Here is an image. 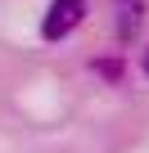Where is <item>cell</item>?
<instances>
[{
    "label": "cell",
    "instance_id": "obj_1",
    "mask_svg": "<svg viewBox=\"0 0 149 153\" xmlns=\"http://www.w3.org/2000/svg\"><path fill=\"white\" fill-rule=\"evenodd\" d=\"M86 18V0H50V9L41 18V36L45 41H63L68 32H77Z\"/></svg>",
    "mask_w": 149,
    "mask_h": 153
},
{
    "label": "cell",
    "instance_id": "obj_2",
    "mask_svg": "<svg viewBox=\"0 0 149 153\" xmlns=\"http://www.w3.org/2000/svg\"><path fill=\"white\" fill-rule=\"evenodd\" d=\"M140 18H145V0H118V36L122 41H136Z\"/></svg>",
    "mask_w": 149,
    "mask_h": 153
},
{
    "label": "cell",
    "instance_id": "obj_3",
    "mask_svg": "<svg viewBox=\"0 0 149 153\" xmlns=\"http://www.w3.org/2000/svg\"><path fill=\"white\" fill-rule=\"evenodd\" d=\"M95 72H100V76H109V81H118V76H122V63H118V59H100V63H95Z\"/></svg>",
    "mask_w": 149,
    "mask_h": 153
},
{
    "label": "cell",
    "instance_id": "obj_4",
    "mask_svg": "<svg viewBox=\"0 0 149 153\" xmlns=\"http://www.w3.org/2000/svg\"><path fill=\"white\" fill-rule=\"evenodd\" d=\"M140 68H145V76H149V50H145V59H140Z\"/></svg>",
    "mask_w": 149,
    "mask_h": 153
}]
</instances>
